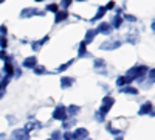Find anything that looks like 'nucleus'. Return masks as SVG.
Instances as JSON below:
<instances>
[{
    "mask_svg": "<svg viewBox=\"0 0 155 140\" xmlns=\"http://www.w3.org/2000/svg\"><path fill=\"white\" fill-rule=\"evenodd\" d=\"M121 92H124V94H138V90L135 87H121Z\"/></svg>",
    "mask_w": 155,
    "mask_h": 140,
    "instance_id": "10",
    "label": "nucleus"
},
{
    "mask_svg": "<svg viewBox=\"0 0 155 140\" xmlns=\"http://www.w3.org/2000/svg\"><path fill=\"white\" fill-rule=\"evenodd\" d=\"M53 118H56V120H65L67 118V109L64 108V106H58L56 109H54V112H53Z\"/></svg>",
    "mask_w": 155,
    "mask_h": 140,
    "instance_id": "2",
    "label": "nucleus"
},
{
    "mask_svg": "<svg viewBox=\"0 0 155 140\" xmlns=\"http://www.w3.org/2000/svg\"><path fill=\"white\" fill-rule=\"evenodd\" d=\"M87 53H85V42H82L81 45H79V56H85Z\"/></svg>",
    "mask_w": 155,
    "mask_h": 140,
    "instance_id": "15",
    "label": "nucleus"
},
{
    "mask_svg": "<svg viewBox=\"0 0 155 140\" xmlns=\"http://www.w3.org/2000/svg\"><path fill=\"white\" fill-rule=\"evenodd\" d=\"M12 140H30V135H28V131L27 129H16L12 132Z\"/></svg>",
    "mask_w": 155,
    "mask_h": 140,
    "instance_id": "3",
    "label": "nucleus"
},
{
    "mask_svg": "<svg viewBox=\"0 0 155 140\" xmlns=\"http://www.w3.org/2000/svg\"><path fill=\"white\" fill-rule=\"evenodd\" d=\"M152 114V104L150 103H144L143 106H141V109H140V114L141 115H144V114Z\"/></svg>",
    "mask_w": 155,
    "mask_h": 140,
    "instance_id": "7",
    "label": "nucleus"
},
{
    "mask_svg": "<svg viewBox=\"0 0 155 140\" xmlns=\"http://www.w3.org/2000/svg\"><path fill=\"white\" fill-rule=\"evenodd\" d=\"M62 140H73L71 132H65V134H64V138H62Z\"/></svg>",
    "mask_w": 155,
    "mask_h": 140,
    "instance_id": "20",
    "label": "nucleus"
},
{
    "mask_svg": "<svg viewBox=\"0 0 155 140\" xmlns=\"http://www.w3.org/2000/svg\"><path fill=\"white\" fill-rule=\"evenodd\" d=\"M110 28H112V25H109V23H101L99 27H98V31H96V33H109Z\"/></svg>",
    "mask_w": 155,
    "mask_h": 140,
    "instance_id": "9",
    "label": "nucleus"
},
{
    "mask_svg": "<svg viewBox=\"0 0 155 140\" xmlns=\"http://www.w3.org/2000/svg\"><path fill=\"white\" fill-rule=\"evenodd\" d=\"M73 83H74V80L73 78H68V76H64V78L61 80V86L62 87H70Z\"/></svg>",
    "mask_w": 155,
    "mask_h": 140,
    "instance_id": "8",
    "label": "nucleus"
},
{
    "mask_svg": "<svg viewBox=\"0 0 155 140\" xmlns=\"http://www.w3.org/2000/svg\"><path fill=\"white\" fill-rule=\"evenodd\" d=\"M113 103H115V100L112 98V97H106L104 100H102V106H101V114H102V115H104V114H107L109 112V109L113 106Z\"/></svg>",
    "mask_w": 155,
    "mask_h": 140,
    "instance_id": "1",
    "label": "nucleus"
},
{
    "mask_svg": "<svg viewBox=\"0 0 155 140\" xmlns=\"http://www.w3.org/2000/svg\"><path fill=\"white\" fill-rule=\"evenodd\" d=\"M95 66H96V67H99V66H104V61H102V59H96Z\"/></svg>",
    "mask_w": 155,
    "mask_h": 140,
    "instance_id": "22",
    "label": "nucleus"
},
{
    "mask_svg": "<svg viewBox=\"0 0 155 140\" xmlns=\"http://www.w3.org/2000/svg\"><path fill=\"white\" fill-rule=\"evenodd\" d=\"M113 6H115V3H113V2H110V3H109V5H107V9H112V8H113Z\"/></svg>",
    "mask_w": 155,
    "mask_h": 140,
    "instance_id": "24",
    "label": "nucleus"
},
{
    "mask_svg": "<svg viewBox=\"0 0 155 140\" xmlns=\"http://www.w3.org/2000/svg\"><path fill=\"white\" fill-rule=\"evenodd\" d=\"M37 66V59L36 58H27L23 61V67H28V69H34Z\"/></svg>",
    "mask_w": 155,
    "mask_h": 140,
    "instance_id": "5",
    "label": "nucleus"
},
{
    "mask_svg": "<svg viewBox=\"0 0 155 140\" xmlns=\"http://www.w3.org/2000/svg\"><path fill=\"white\" fill-rule=\"evenodd\" d=\"M120 45H121L120 42H110V41H109V42L102 44L101 48H102V50H110V48H116V47H120Z\"/></svg>",
    "mask_w": 155,
    "mask_h": 140,
    "instance_id": "6",
    "label": "nucleus"
},
{
    "mask_svg": "<svg viewBox=\"0 0 155 140\" xmlns=\"http://www.w3.org/2000/svg\"><path fill=\"white\" fill-rule=\"evenodd\" d=\"M115 140H123V137H121V135H120V137H116V138H115Z\"/></svg>",
    "mask_w": 155,
    "mask_h": 140,
    "instance_id": "25",
    "label": "nucleus"
},
{
    "mask_svg": "<svg viewBox=\"0 0 155 140\" xmlns=\"http://www.w3.org/2000/svg\"><path fill=\"white\" fill-rule=\"evenodd\" d=\"M104 12H106V8H101V9L98 11V14H96V17H95V19H99V17H102V16H104Z\"/></svg>",
    "mask_w": 155,
    "mask_h": 140,
    "instance_id": "18",
    "label": "nucleus"
},
{
    "mask_svg": "<svg viewBox=\"0 0 155 140\" xmlns=\"http://www.w3.org/2000/svg\"><path fill=\"white\" fill-rule=\"evenodd\" d=\"M71 3V0H64V6H68Z\"/></svg>",
    "mask_w": 155,
    "mask_h": 140,
    "instance_id": "23",
    "label": "nucleus"
},
{
    "mask_svg": "<svg viewBox=\"0 0 155 140\" xmlns=\"http://www.w3.org/2000/svg\"><path fill=\"white\" fill-rule=\"evenodd\" d=\"M53 11V12H58V5H48V11Z\"/></svg>",
    "mask_w": 155,
    "mask_h": 140,
    "instance_id": "21",
    "label": "nucleus"
},
{
    "mask_svg": "<svg viewBox=\"0 0 155 140\" xmlns=\"http://www.w3.org/2000/svg\"><path fill=\"white\" fill-rule=\"evenodd\" d=\"M78 112H79V106H70L68 111H67V114H70V115H74Z\"/></svg>",
    "mask_w": 155,
    "mask_h": 140,
    "instance_id": "12",
    "label": "nucleus"
},
{
    "mask_svg": "<svg viewBox=\"0 0 155 140\" xmlns=\"http://www.w3.org/2000/svg\"><path fill=\"white\" fill-rule=\"evenodd\" d=\"M121 22H123V19H121L120 16H116V17L113 19V27H120V25H121Z\"/></svg>",
    "mask_w": 155,
    "mask_h": 140,
    "instance_id": "16",
    "label": "nucleus"
},
{
    "mask_svg": "<svg viewBox=\"0 0 155 140\" xmlns=\"http://www.w3.org/2000/svg\"><path fill=\"white\" fill-rule=\"evenodd\" d=\"M127 83H129V80L126 78V76H121V78H118V81H116V84H118V86H123V84L126 86Z\"/></svg>",
    "mask_w": 155,
    "mask_h": 140,
    "instance_id": "14",
    "label": "nucleus"
},
{
    "mask_svg": "<svg viewBox=\"0 0 155 140\" xmlns=\"http://www.w3.org/2000/svg\"><path fill=\"white\" fill-rule=\"evenodd\" d=\"M67 17V11H64V12H61V11H58V16H56V23L58 22H61V20H64V19H65Z\"/></svg>",
    "mask_w": 155,
    "mask_h": 140,
    "instance_id": "11",
    "label": "nucleus"
},
{
    "mask_svg": "<svg viewBox=\"0 0 155 140\" xmlns=\"http://www.w3.org/2000/svg\"><path fill=\"white\" fill-rule=\"evenodd\" d=\"M51 140H62L61 132H59V131H54V132H53V137H51Z\"/></svg>",
    "mask_w": 155,
    "mask_h": 140,
    "instance_id": "17",
    "label": "nucleus"
},
{
    "mask_svg": "<svg viewBox=\"0 0 155 140\" xmlns=\"http://www.w3.org/2000/svg\"><path fill=\"white\" fill-rule=\"evenodd\" d=\"M78 2H82V0H78Z\"/></svg>",
    "mask_w": 155,
    "mask_h": 140,
    "instance_id": "26",
    "label": "nucleus"
},
{
    "mask_svg": "<svg viewBox=\"0 0 155 140\" xmlns=\"http://www.w3.org/2000/svg\"><path fill=\"white\" fill-rule=\"evenodd\" d=\"M37 2H42V0H37Z\"/></svg>",
    "mask_w": 155,
    "mask_h": 140,
    "instance_id": "27",
    "label": "nucleus"
},
{
    "mask_svg": "<svg viewBox=\"0 0 155 140\" xmlns=\"http://www.w3.org/2000/svg\"><path fill=\"white\" fill-rule=\"evenodd\" d=\"M73 138H78V140H84V138H87L88 137V131L85 129V128H78L73 134Z\"/></svg>",
    "mask_w": 155,
    "mask_h": 140,
    "instance_id": "4",
    "label": "nucleus"
},
{
    "mask_svg": "<svg viewBox=\"0 0 155 140\" xmlns=\"http://www.w3.org/2000/svg\"><path fill=\"white\" fill-rule=\"evenodd\" d=\"M48 140H50V138H48Z\"/></svg>",
    "mask_w": 155,
    "mask_h": 140,
    "instance_id": "28",
    "label": "nucleus"
},
{
    "mask_svg": "<svg viewBox=\"0 0 155 140\" xmlns=\"http://www.w3.org/2000/svg\"><path fill=\"white\" fill-rule=\"evenodd\" d=\"M34 70H36V73H39V75H42V73H45V69L44 67H34Z\"/></svg>",
    "mask_w": 155,
    "mask_h": 140,
    "instance_id": "19",
    "label": "nucleus"
},
{
    "mask_svg": "<svg viewBox=\"0 0 155 140\" xmlns=\"http://www.w3.org/2000/svg\"><path fill=\"white\" fill-rule=\"evenodd\" d=\"M95 34H96V31H88V33H87V37H85V44L90 42V41H93Z\"/></svg>",
    "mask_w": 155,
    "mask_h": 140,
    "instance_id": "13",
    "label": "nucleus"
}]
</instances>
